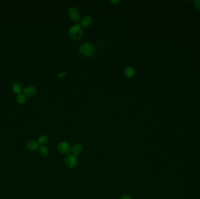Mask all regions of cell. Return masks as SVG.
<instances>
[{"label": "cell", "instance_id": "obj_14", "mask_svg": "<svg viewBox=\"0 0 200 199\" xmlns=\"http://www.w3.org/2000/svg\"><path fill=\"white\" fill-rule=\"evenodd\" d=\"M16 101L18 104H24L26 102V96L24 94H20L17 96Z\"/></svg>", "mask_w": 200, "mask_h": 199}, {"label": "cell", "instance_id": "obj_18", "mask_svg": "<svg viewBox=\"0 0 200 199\" xmlns=\"http://www.w3.org/2000/svg\"><path fill=\"white\" fill-rule=\"evenodd\" d=\"M195 7L198 8V9H200V0H197L195 2Z\"/></svg>", "mask_w": 200, "mask_h": 199}, {"label": "cell", "instance_id": "obj_6", "mask_svg": "<svg viewBox=\"0 0 200 199\" xmlns=\"http://www.w3.org/2000/svg\"><path fill=\"white\" fill-rule=\"evenodd\" d=\"M37 92V88L34 86H30L25 88L24 91V94L25 96L30 98L36 95Z\"/></svg>", "mask_w": 200, "mask_h": 199}, {"label": "cell", "instance_id": "obj_5", "mask_svg": "<svg viewBox=\"0 0 200 199\" xmlns=\"http://www.w3.org/2000/svg\"><path fill=\"white\" fill-rule=\"evenodd\" d=\"M68 15L70 19H71V20H73V22H78L79 20H80V19H81L80 14L78 10L75 7H71L69 9L68 12Z\"/></svg>", "mask_w": 200, "mask_h": 199}, {"label": "cell", "instance_id": "obj_12", "mask_svg": "<svg viewBox=\"0 0 200 199\" xmlns=\"http://www.w3.org/2000/svg\"><path fill=\"white\" fill-rule=\"evenodd\" d=\"M39 152L40 154V155L43 157H47L49 154V149L48 148L45 146V145H43V146H40L39 147Z\"/></svg>", "mask_w": 200, "mask_h": 199}, {"label": "cell", "instance_id": "obj_1", "mask_svg": "<svg viewBox=\"0 0 200 199\" xmlns=\"http://www.w3.org/2000/svg\"><path fill=\"white\" fill-rule=\"evenodd\" d=\"M79 51L80 53L85 57H91L95 53V48L92 44L85 43L80 46Z\"/></svg>", "mask_w": 200, "mask_h": 199}, {"label": "cell", "instance_id": "obj_9", "mask_svg": "<svg viewBox=\"0 0 200 199\" xmlns=\"http://www.w3.org/2000/svg\"><path fill=\"white\" fill-rule=\"evenodd\" d=\"M83 151V147L82 145L79 144V143H76L73 145L71 147V151L73 154L75 155H78L81 153Z\"/></svg>", "mask_w": 200, "mask_h": 199}, {"label": "cell", "instance_id": "obj_11", "mask_svg": "<svg viewBox=\"0 0 200 199\" xmlns=\"http://www.w3.org/2000/svg\"><path fill=\"white\" fill-rule=\"evenodd\" d=\"M12 90L15 93L18 94V95L21 94L23 90V86L22 84L19 82H15V83H14L12 86Z\"/></svg>", "mask_w": 200, "mask_h": 199}, {"label": "cell", "instance_id": "obj_10", "mask_svg": "<svg viewBox=\"0 0 200 199\" xmlns=\"http://www.w3.org/2000/svg\"><path fill=\"white\" fill-rule=\"evenodd\" d=\"M124 73L127 78H132L135 74V70L132 67H126L124 70Z\"/></svg>", "mask_w": 200, "mask_h": 199}, {"label": "cell", "instance_id": "obj_2", "mask_svg": "<svg viewBox=\"0 0 200 199\" xmlns=\"http://www.w3.org/2000/svg\"><path fill=\"white\" fill-rule=\"evenodd\" d=\"M70 38L75 40H80L83 35V30L80 25H75L71 27L69 30Z\"/></svg>", "mask_w": 200, "mask_h": 199}, {"label": "cell", "instance_id": "obj_15", "mask_svg": "<svg viewBox=\"0 0 200 199\" xmlns=\"http://www.w3.org/2000/svg\"><path fill=\"white\" fill-rule=\"evenodd\" d=\"M110 3H111L113 5H118L121 2L120 0H111L110 1Z\"/></svg>", "mask_w": 200, "mask_h": 199}, {"label": "cell", "instance_id": "obj_16", "mask_svg": "<svg viewBox=\"0 0 200 199\" xmlns=\"http://www.w3.org/2000/svg\"><path fill=\"white\" fill-rule=\"evenodd\" d=\"M120 199H132V197L131 195H128V194H125L122 196Z\"/></svg>", "mask_w": 200, "mask_h": 199}, {"label": "cell", "instance_id": "obj_13", "mask_svg": "<svg viewBox=\"0 0 200 199\" xmlns=\"http://www.w3.org/2000/svg\"><path fill=\"white\" fill-rule=\"evenodd\" d=\"M48 142V138L46 135H41L39 137L38 140V143L39 145L43 146L46 145Z\"/></svg>", "mask_w": 200, "mask_h": 199}, {"label": "cell", "instance_id": "obj_7", "mask_svg": "<svg viewBox=\"0 0 200 199\" xmlns=\"http://www.w3.org/2000/svg\"><path fill=\"white\" fill-rule=\"evenodd\" d=\"M26 148L29 151H35L39 148L38 143L33 140H29L26 144Z\"/></svg>", "mask_w": 200, "mask_h": 199}, {"label": "cell", "instance_id": "obj_8", "mask_svg": "<svg viewBox=\"0 0 200 199\" xmlns=\"http://www.w3.org/2000/svg\"><path fill=\"white\" fill-rule=\"evenodd\" d=\"M93 22V18L91 16L87 15L84 17L80 20V25L81 27L87 28Z\"/></svg>", "mask_w": 200, "mask_h": 199}, {"label": "cell", "instance_id": "obj_3", "mask_svg": "<svg viewBox=\"0 0 200 199\" xmlns=\"http://www.w3.org/2000/svg\"><path fill=\"white\" fill-rule=\"evenodd\" d=\"M58 151L63 154H68L71 151L70 145L66 141L59 142L57 145Z\"/></svg>", "mask_w": 200, "mask_h": 199}, {"label": "cell", "instance_id": "obj_4", "mask_svg": "<svg viewBox=\"0 0 200 199\" xmlns=\"http://www.w3.org/2000/svg\"><path fill=\"white\" fill-rule=\"evenodd\" d=\"M78 159L73 154H69L65 158V163L67 166L70 168H74L78 165Z\"/></svg>", "mask_w": 200, "mask_h": 199}, {"label": "cell", "instance_id": "obj_17", "mask_svg": "<svg viewBox=\"0 0 200 199\" xmlns=\"http://www.w3.org/2000/svg\"><path fill=\"white\" fill-rule=\"evenodd\" d=\"M66 72H62V73H60V74H58V77L59 78H62L64 77L65 76H66Z\"/></svg>", "mask_w": 200, "mask_h": 199}]
</instances>
